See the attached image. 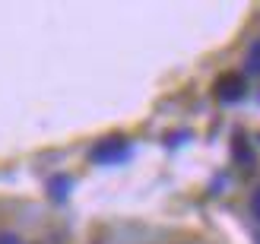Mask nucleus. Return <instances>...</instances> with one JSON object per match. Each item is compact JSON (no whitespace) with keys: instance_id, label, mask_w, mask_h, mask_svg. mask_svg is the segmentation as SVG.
<instances>
[{"instance_id":"nucleus-1","label":"nucleus","mask_w":260,"mask_h":244,"mask_svg":"<svg viewBox=\"0 0 260 244\" xmlns=\"http://www.w3.org/2000/svg\"><path fill=\"white\" fill-rule=\"evenodd\" d=\"M89 159L95 165H118V162L130 159V143L124 136H105L102 143H95L89 149Z\"/></svg>"},{"instance_id":"nucleus-2","label":"nucleus","mask_w":260,"mask_h":244,"mask_svg":"<svg viewBox=\"0 0 260 244\" xmlns=\"http://www.w3.org/2000/svg\"><path fill=\"white\" fill-rule=\"evenodd\" d=\"M244 95H248V83H244L241 73H225L216 80V98L222 105H238Z\"/></svg>"},{"instance_id":"nucleus-3","label":"nucleus","mask_w":260,"mask_h":244,"mask_svg":"<svg viewBox=\"0 0 260 244\" xmlns=\"http://www.w3.org/2000/svg\"><path fill=\"white\" fill-rule=\"evenodd\" d=\"M232 156H235V162L241 165V168H254V152H251L248 136H244V133H235V146H232Z\"/></svg>"},{"instance_id":"nucleus-4","label":"nucleus","mask_w":260,"mask_h":244,"mask_svg":"<svg viewBox=\"0 0 260 244\" xmlns=\"http://www.w3.org/2000/svg\"><path fill=\"white\" fill-rule=\"evenodd\" d=\"M48 190H51V200H67L70 197V190H73V178H67V175H54L48 181Z\"/></svg>"},{"instance_id":"nucleus-5","label":"nucleus","mask_w":260,"mask_h":244,"mask_svg":"<svg viewBox=\"0 0 260 244\" xmlns=\"http://www.w3.org/2000/svg\"><path fill=\"white\" fill-rule=\"evenodd\" d=\"M248 73H260V42H254L248 51Z\"/></svg>"},{"instance_id":"nucleus-6","label":"nucleus","mask_w":260,"mask_h":244,"mask_svg":"<svg viewBox=\"0 0 260 244\" xmlns=\"http://www.w3.org/2000/svg\"><path fill=\"white\" fill-rule=\"evenodd\" d=\"M187 136H190L187 130H178V133H172V136H165V143H172V146H181V143H184Z\"/></svg>"},{"instance_id":"nucleus-7","label":"nucleus","mask_w":260,"mask_h":244,"mask_svg":"<svg viewBox=\"0 0 260 244\" xmlns=\"http://www.w3.org/2000/svg\"><path fill=\"white\" fill-rule=\"evenodd\" d=\"M251 210H254V216L260 219V190H254V197H251Z\"/></svg>"},{"instance_id":"nucleus-8","label":"nucleus","mask_w":260,"mask_h":244,"mask_svg":"<svg viewBox=\"0 0 260 244\" xmlns=\"http://www.w3.org/2000/svg\"><path fill=\"white\" fill-rule=\"evenodd\" d=\"M0 244H22L16 235H10V232H4V235H0Z\"/></svg>"},{"instance_id":"nucleus-9","label":"nucleus","mask_w":260,"mask_h":244,"mask_svg":"<svg viewBox=\"0 0 260 244\" xmlns=\"http://www.w3.org/2000/svg\"><path fill=\"white\" fill-rule=\"evenodd\" d=\"M257 244H260V238H257Z\"/></svg>"}]
</instances>
